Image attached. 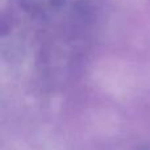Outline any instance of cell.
Segmentation results:
<instances>
[{
    "instance_id": "1",
    "label": "cell",
    "mask_w": 150,
    "mask_h": 150,
    "mask_svg": "<svg viewBox=\"0 0 150 150\" xmlns=\"http://www.w3.org/2000/svg\"><path fill=\"white\" fill-rule=\"evenodd\" d=\"M134 150H150V141L146 142V144H144V145L138 146V148H136Z\"/></svg>"
}]
</instances>
